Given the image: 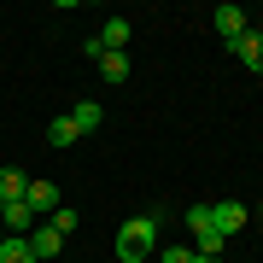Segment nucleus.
Instances as JSON below:
<instances>
[{
    "mask_svg": "<svg viewBox=\"0 0 263 263\" xmlns=\"http://www.w3.org/2000/svg\"><path fill=\"white\" fill-rule=\"evenodd\" d=\"M193 263H222V257H211V252H193Z\"/></svg>",
    "mask_w": 263,
    "mask_h": 263,
    "instance_id": "obj_16",
    "label": "nucleus"
},
{
    "mask_svg": "<svg viewBox=\"0 0 263 263\" xmlns=\"http://www.w3.org/2000/svg\"><path fill=\"white\" fill-rule=\"evenodd\" d=\"M94 65H100L105 82H129V53H100Z\"/></svg>",
    "mask_w": 263,
    "mask_h": 263,
    "instance_id": "obj_11",
    "label": "nucleus"
},
{
    "mask_svg": "<svg viewBox=\"0 0 263 263\" xmlns=\"http://www.w3.org/2000/svg\"><path fill=\"white\" fill-rule=\"evenodd\" d=\"M211 228L222 240H234L240 228H246V205H234V199H228V205H211Z\"/></svg>",
    "mask_w": 263,
    "mask_h": 263,
    "instance_id": "obj_5",
    "label": "nucleus"
},
{
    "mask_svg": "<svg viewBox=\"0 0 263 263\" xmlns=\"http://www.w3.org/2000/svg\"><path fill=\"white\" fill-rule=\"evenodd\" d=\"M47 222H53V228H59V234H65V240H70V234H76V222H82V216H76L70 205H59V211L47 216Z\"/></svg>",
    "mask_w": 263,
    "mask_h": 263,
    "instance_id": "obj_14",
    "label": "nucleus"
},
{
    "mask_svg": "<svg viewBox=\"0 0 263 263\" xmlns=\"http://www.w3.org/2000/svg\"><path fill=\"white\" fill-rule=\"evenodd\" d=\"M24 187H29L24 170H0V205H24Z\"/></svg>",
    "mask_w": 263,
    "mask_h": 263,
    "instance_id": "obj_9",
    "label": "nucleus"
},
{
    "mask_svg": "<svg viewBox=\"0 0 263 263\" xmlns=\"http://www.w3.org/2000/svg\"><path fill=\"white\" fill-rule=\"evenodd\" d=\"M0 216H6V228H12V234H24V240H29V228L41 222V216L29 211V205H0Z\"/></svg>",
    "mask_w": 263,
    "mask_h": 263,
    "instance_id": "obj_10",
    "label": "nucleus"
},
{
    "mask_svg": "<svg viewBox=\"0 0 263 263\" xmlns=\"http://www.w3.org/2000/svg\"><path fill=\"white\" fill-rule=\"evenodd\" d=\"M111 252L123 263H141L146 252H158V216H129V222L117 228V246H111Z\"/></svg>",
    "mask_w": 263,
    "mask_h": 263,
    "instance_id": "obj_1",
    "label": "nucleus"
},
{
    "mask_svg": "<svg viewBox=\"0 0 263 263\" xmlns=\"http://www.w3.org/2000/svg\"><path fill=\"white\" fill-rule=\"evenodd\" d=\"M24 205L35 211L41 222H47V216L59 211V187H53V181H29V187H24Z\"/></svg>",
    "mask_w": 263,
    "mask_h": 263,
    "instance_id": "obj_4",
    "label": "nucleus"
},
{
    "mask_svg": "<svg viewBox=\"0 0 263 263\" xmlns=\"http://www.w3.org/2000/svg\"><path fill=\"white\" fill-rule=\"evenodd\" d=\"M0 263H35L29 240H24V234H6V240H0Z\"/></svg>",
    "mask_w": 263,
    "mask_h": 263,
    "instance_id": "obj_12",
    "label": "nucleus"
},
{
    "mask_svg": "<svg viewBox=\"0 0 263 263\" xmlns=\"http://www.w3.org/2000/svg\"><path fill=\"white\" fill-rule=\"evenodd\" d=\"M211 24H216V35H222L228 47H234V41L246 35V29H252V24H246V12H240V6H216V12H211Z\"/></svg>",
    "mask_w": 263,
    "mask_h": 263,
    "instance_id": "obj_3",
    "label": "nucleus"
},
{
    "mask_svg": "<svg viewBox=\"0 0 263 263\" xmlns=\"http://www.w3.org/2000/svg\"><path fill=\"white\" fill-rule=\"evenodd\" d=\"M0 240H6V234H0Z\"/></svg>",
    "mask_w": 263,
    "mask_h": 263,
    "instance_id": "obj_20",
    "label": "nucleus"
},
{
    "mask_svg": "<svg viewBox=\"0 0 263 263\" xmlns=\"http://www.w3.org/2000/svg\"><path fill=\"white\" fill-rule=\"evenodd\" d=\"M129 35H135V24H129V18H105L94 41H100V53H123V47H129Z\"/></svg>",
    "mask_w": 263,
    "mask_h": 263,
    "instance_id": "obj_6",
    "label": "nucleus"
},
{
    "mask_svg": "<svg viewBox=\"0 0 263 263\" xmlns=\"http://www.w3.org/2000/svg\"><path fill=\"white\" fill-rule=\"evenodd\" d=\"M234 59H240L246 70H257V76H263V29H246V35L234 41Z\"/></svg>",
    "mask_w": 263,
    "mask_h": 263,
    "instance_id": "obj_7",
    "label": "nucleus"
},
{
    "mask_svg": "<svg viewBox=\"0 0 263 263\" xmlns=\"http://www.w3.org/2000/svg\"><path fill=\"white\" fill-rule=\"evenodd\" d=\"M0 228H6V216H0Z\"/></svg>",
    "mask_w": 263,
    "mask_h": 263,
    "instance_id": "obj_17",
    "label": "nucleus"
},
{
    "mask_svg": "<svg viewBox=\"0 0 263 263\" xmlns=\"http://www.w3.org/2000/svg\"><path fill=\"white\" fill-rule=\"evenodd\" d=\"M257 216H263V205H257Z\"/></svg>",
    "mask_w": 263,
    "mask_h": 263,
    "instance_id": "obj_19",
    "label": "nucleus"
},
{
    "mask_svg": "<svg viewBox=\"0 0 263 263\" xmlns=\"http://www.w3.org/2000/svg\"><path fill=\"white\" fill-rule=\"evenodd\" d=\"M70 123H76V135H94L100 123H105V111H100L94 100H76V105H70Z\"/></svg>",
    "mask_w": 263,
    "mask_h": 263,
    "instance_id": "obj_8",
    "label": "nucleus"
},
{
    "mask_svg": "<svg viewBox=\"0 0 263 263\" xmlns=\"http://www.w3.org/2000/svg\"><path fill=\"white\" fill-rule=\"evenodd\" d=\"M164 263H193V252H187V246H170V252H164Z\"/></svg>",
    "mask_w": 263,
    "mask_h": 263,
    "instance_id": "obj_15",
    "label": "nucleus"
},
{
    "mask_svg": "<svg viewBox=\"0 0 263 263\" xmlns=\"http://www.w3.org/2000/svg\"><path fill=\"white\" fill-rule=\"evenodd\" d=\"M59 263H70V257H59Z\"/></svg>",
    "mask_w": 263,
    "mask_h": 263,
    "instance_id": "obj_18",
    "label": "nucleus"
},
{
    "mask_svg": "<svg viewBox=\"0 0 263 263\" xmlns=\"http://www.w3.org/2000/svg\"><path fill=\"white\" fill-rule=\"evenodd\" d=\"M29 252H35V263H59L65 257V234H59L53 222H35L29 228Z\"/></svg>",
    "mask_w": 263,
    "mask_h": 263,
    "instance_id": "obj_2",
    "label": "nucleus"
},
{
    "mask_svg": "<svg viewBox=\"0 0 263 263\" xmlns=\"http://www.w3.org/2000/svg\"><path fill=\"white\" fill-rule=\"evenodd\" d=\"M76 141H82V135H76L70 117H53V123H47V146H76Z\"/></svg>",
    "mask_w": 263,
    "mask_h": 263,
    "instance_id": "obj_13",
    "label": "nucleus"
}]
</instances>
